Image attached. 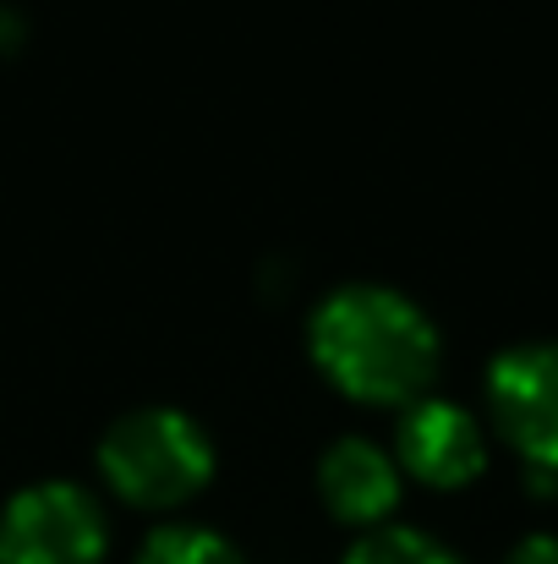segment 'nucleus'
I'll use <instances>...</instances> for the list:
<instances>
[{"label": "nucleus", "mask_w": 558, "mask_h": 564, "mask_svg": "<svg viewBox=\"0 0 558 564\" xmlns=\"http://www.w3.org/2000/svg\"><path fill=\"white\" fill-rule=\"evenodd\" d=\"M313 368L362 405H411L438 373L444 340L422 302L394 285L346 280L318 296L307 318Z\"/></svg>", "instance_id": "1"}, {"label": "nucleus", "mask_w": 558, "mask_h": 564, "mask_svg": "<svg viewBox=\"0 0 558 564\" xmlns=\"http://www.w3.org/2000/svg\"><path fill=\"white\" fill-rule=\"evenodd\" d=\"M99 477L138 510H176L214 477V438L182 405L121 411L99 438Z\"/></svg>", "instance_id": "2"}, {"label": "nucleus", "mask_w": 558, "mask_h": 564, "mask_svg": "<svg viewBox=\"0 0 558 564\" xmlns=\"http://www.w3.org/2000/svg\"><path fill=\"white\" fill-rule=\"evenodd\" d=\"M105 549V505L72 477L28 482L0 505V564H99Z\"/></svg>", "instance_id": "3"}, {"label": "nucleus", "mask_w": 558, "mask_h": 564, "mask_svg": "<svg viewBox=\"0 0 558 564\" xmlns=\"http://www.w3.org/2000/svg\"><path fill=\"white\" fill-rule=\"evenodd\" d=\"M493 427L521 449L537 482L558 477V340H521L488 368Z\"/></svg>", "instance_id": "4"}, {"label": "nucleus", "mask_w": 558, "mask_h": 564, "mask_svg": "<svg viewBox=\"0 0 558 564\" xmlns=\"http://www.w3.org/2000/svg\"><path fill=\"white\" fill-rule=\"evenodd\" d=\"M394 460L405 477L427 488H466L488 466V433L477 411H466L449 394H422L400 405L394 422Z\"/></svg>", "instance_id": "5"}, {"label": "nucleus", "mask_w": 558, "mask_h": 564, "mask_svg": "<svg viewBox=\"0 0 558 564\" xmlns=\"http://www.w3.org/2000/svg\"><path fill=\"white\" fill-rule=\"evenodd\" d=\"M400 488H405V471H400L394 449L368 433H340L318 455V499L346 527H368V532L383 527L400 505Z\"/></svg>", "instance_id": "6"}, {"label": "nucleus", "mask_w": 558, "mask_h": 564, "mask_svg": "<svg viewBox=\"0 0 558 564\" xmlns=\"http://www.w3.org/2000/svg\"><path fill=\"white\" fill-rule=\"evenodd\" d=\"M132 564H247L241 549L214 532V527H197V521H171V527H154L138 549Z\"/></svg>", "instance_id": "7"}, {"label": "nucleus", "mask_w": 558, "mask_h": 564, "mask_svg": "<svg viewBox=\"0 0 558 564\" xmlns=\"http://www.w3.org/2000/svg\"><path fill=\"white\" fill-rule=\"evenodd\" d=\"M340 564H466V560H460L449 543H438L433 532H422V527H394V521H383V527L362 532V538L346 549Z\"/></svg>", "instance_id": "8"}, {"label": "nucleus", "mask_w": 558, "mask_h": 564, "mask_svg": "<svg viewBox=\"0 0 558 564\" xmlns=\"http://www.w3.org/2000/svg\"><path fill=\"white\" fill-rule=\"evenodd\" d=\"M504 564H558V538L554 532H532L504 554Z\"/></svg>", "instance_id": "9"}, {"label": "nucleus", "mask_w": 558, "mask_h": 564, "mask_svg": "<svg viewBox=\"0 0 558 564\" xmlns=\"http://www.w3.org/2000/svg\"><path fill=\"white\" fill-rule=\"evenodd\" d=\"M17 33H22L17 6H0V50H11V44H17Z\"/></svg>", "instance_id": "10"}]
</instances>
